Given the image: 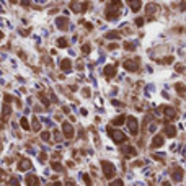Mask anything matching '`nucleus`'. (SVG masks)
<instances>
[{
    "label": "nucleus",
    "instance_id": "20",
    "mask_svg": "<svg viewBox=\"0 0 186 186\" xmlns=\"http://www.w3.org/2000/svg\"><path fill=\"white\" fill-rule=\"evenodd\" d=\"M129 5L132 7V10H134V11H139V10H141V5H142V3L139 2V0H137V2H132V0H129Z\"/></svg>",
    "mask_w": 186,
    "mask_h": 186
},
{
    "label": "nucleus",
    "instance_id": "41",
    "mask_svg": "<svg viewBox=\"0 0 186 186\" xmlns=\"http://www.w3.org/2000/svg\"><path fill=\"white\" fill-rule=\"evenodd\" d=\"M62 111H64L66 114H69V111H70V110H69V106H64V108H62Z\"/></svg>",
    "mask_w": 186,
    "mask_h": 186
},
{
    "label": "nucleus",
    "instance_id": "13",
    "mask_svg": "<svg viewBox=\"0 0 186 186\" xmlns=\"http://www.w3.org/2000/svg\"><path fill=\"white\" fill-rule=\"evenodd\" d=\"M162 145H163V137H162L160 134H157V136L154 137V141H152V147L157 149V147H162Z\"/></svg>",
    "mask_w": 186,
    "mask_h": 186
},
{
    "label": "nucleus",
    "instance_id": "35",
    "mask_svg": "<svg viewBox=\"0 0 186 186\" xmlns=\"http://www.w3.org/2000/svg\"><path fill=\"white\" fill-rule=\"evenodd\" d=\"M136 25L139 26V28H141V26L144 25V18H137V20H136Z\"/></svg>",
    "mask_w": 186,
    "mask_h": 186
},
{
    "label": "nucleus",
    "instance_id": "45",
    "mask_svg": "<svg viewBox=\"0 0 186 186\" xmlns=\"http://www.w3.org/2000/svg\"><path fill=\"white\" fill-rule=\"evenodd\" d=\"M54 186H62V183H59V181H57V183H54Z\"/></svg>",
    "mask_w": 186,
    "mask_h": 186
},
{
    "label": "nucleus",
    "instance_id": "24",
    "mask_svg": "<svg viewBox=\"0 0 186 186\" xmlns=\"http://www.w3.org/2000/svg\"><path fill=\"white\" fill-rule=\"evenodd\" d=\"M51 166H52V170H55V171H62V170H64L59 162H52V163H51Z\"/></svg>",
    "mask_w": 186,
    "mask_h": 186
},
{
    "label": "nucleus",
    "instance_id": "3",
    "mask_svg": "<svg viewBox=\"0 0 186 186\" xmlns=\"http://www.w3.org/2000/svg\"><path fill=\"white\" fill-rule=\"evenodd\" d=\"M101 166H103V173H105L106 178H113V176L116 175V168H114V165H113L111 162L103 160L101 162Z\"/></svg>",
    "mask_w": 186,
    "mask_h": 186
},
{
    "label": "nucleus",
    "instance_id": "9",
    "mask_svg": "<svg viewBox=\"0 0 186 186\" xmlns=\"http://www.w3.org/2000/svg\"><path fill=\"white\" fill-rule=\"evenodd\" d=\"M25 183L28 186H39V178L36 175H28L25 178Z\"/></svg>",
    "mask_w": 186,
    "mask_h": 186
},
{
    "label": "nucleus",
    "instance_id": "21",
    "mask_svg": "<svg viewBox=\"0 0 186 186\" xmlns=\"http://www.w3.org/2000/svg\"><path fill=\"white\" fill-rule=\"evenodd\" d=\"M8 116H10V106L5 105V106H3V114H2V119L7 121V118H8Z\"/></svg>",
    "mask_w": 186,
    "mask_h": 186
},
{
    "label": "nucleus",
    "instance_id": "26",
    "mask_svg": "<svg viewBox=\"0 0 186 186\" xmlns=\"http://www.w3.org/2000/svg\"><path fill=\"white\" fill-rule=\"evenodd\" d=\"M124 49H127V51H134L136 49V44H134V43H129V41H127V43H124Z\"/></svg>",
    "mask_w": 186,
    "mask_h": 186
},
{
    "label": "nucleus",
    "instance_id": "38",
    "mask_svg": "<svg viewBox=\"0 0 186 186\" xmlns=\"http://www.w3.org/2000/svg\"><path fill=\"white\" fill-rule=\"evenodd\" d=\"M183 70H185V66H176V72H180L181 74Z\"/></svg>",
    "mask_w": 186,
    "mask_h": 186
},
{
    "label": "nucleus",
    "instance_id": "29",
    "mask_svg": "<svg viewBox=\"0 0 186 186\" xmlns=\"http://www.w3.org/2000/svg\"><path fill=\"white\" fill-rule=\"evenodd\" d=\"M49 137H51V132H47V131L41 132V139H43V141H49Z\"/></svg>",
    "mask_w": 186,
    "mask_h": 186
},
{
    "label": "nucleus",
    "instance_id": "44",
    "mask_svg": "<svg viewBox=\"0 0 186 186\" xmlns=\"http://www.w3.org/2000/svg\"><path fill=\"white\" fill-rule=\"evenodd\" d=\"M162 186H171V183H170V181H163V183H162Z\"/></svg>",
    "mask_w": 186,
    "mask_h": 186
},
{
    "label": "nucleus",
    "instance_id": "34",
    "mask_svg": "<svg viewBox=\"0 0 186 186\" xmlns=\"http://www.w3.org/2000/svg\"><path fill=\"white\" fill-rule=\"evenodd\" d=\"M3 98H5V103H7V105H10L11 101H13V98H11L10 95H5V96H3Z\"/></svg>",
    "mask_w": 186,
    "mask_h": 186
},
{
    "label": "nucleus",
    "instance_id": "43",
    "mask_svg": "<svg viewBox=\"0 0 186 186\" xmlns=\"http://www.w3.org/2000/svg\"><path fill=\"white\" fill-rule=\"evenodd\" d=\"M83 95L88 96V95H90V90H88V88H85V90H83Z\"/></svg>",
    "mask_w": 186,
    "mask_h": 186
},
{
    "label": "nucleus",
    "instance_id": "46",
    "mask_svg": "<svg viewBox=\"0 0 186 186\" xmlns=\"http://www.w3.org/2000/svg\"><path fill=\"white\" fill-rule=\"evenodd\" d=\"M2 38H3V33H2V31H0V39H2Z\"/></svg>",
    "mask_w": 186,
    "mask_h": 186
},
{
    "label": "nucleus",
    "instance_id": "12",
    "mask_svg": "<svg viewBox=\"0 0 186 186\" xmlns=\"http://www.w3.org/2000/svg\"><path fill=\"white\" fill-rule=\"evenodd\" d=\"M31 168V162L28 160V158H21L20 163H18V170L20 171H26Z\"/></svg>",
    "mask_w": 186,
    "mask_h": 186
},
{
    "label": "nucleus",
    "instance_id": "28",
    "mask_svg": "<svg viewBox=\"0 0 186 186\" xmlns=\"http://www.w3.org/2000/svg\"><path fill=\"white\" fill-rule=\"evenodd\" d=\"M82 178H83V181H85V185H87V186H91L90 175H87V173H83V176H82Z\"/></svg>",
    "mask_w": 186,
    "mask_h": 186
},
{
    "label": "nucleus",
    "instance_id": "4",
    "mask_svg": "<svg viewBox=\"0 0 186 186\" xmlns=\"http://www.w3.org/2000/svg\"><path fill=\"white\" fill-rule=\"evenodd\" d=\"M127 127H129V131H131L132 136H137L139 134V122L134 116H129L127 118Z\"/></svg>",
    "mask_w": 186,
    "mask_h": 186
},
{
    "label": "nucleus",
    "instance_id": "16",
    "mask_svg": "<svg viewBox=\"0 0 186 186\" xmlns=\"http://www.w3.org/2000/svg\"><path fill=\"white\" fill-rule=\"evenodd\" d=\"M122 152H124V157H127V158L136 155V149H134V147H126Z\"/></svg>",
    "mask_w": 186,
    "mask_h": 186
},
{
    "label": "nucleus",
    "instance_id": "32",
    "mask_svg": "<svg viewBox=\"0 0 186 186\" xmlns=\"http://www.w3.org/2000/svg\"><path fill=\"white\" fill-rule=\"evenodd\" d=\"M39 98H41V101L44 103V106H49V100H47V98H46V96L43 95V93H41V95H39Z\"/></svg>",
    "mask_w": 186,
    "mask_h": 186
},
{
    "label": "nucleus",
    "instance_id": "42",
    "mask_svg": "<svg viewBox=\"0 0 186 186\" xmlns=\"http://www.w3.org/2000/svg\"><path fill=\"white\" fill-rule=\"evenodd\" d=\"M85 26H87V30H93V25L91 23H85Z\"/></svg>",
    "mask_w": 186,
    "mask_h": 186
},
{
    "label": "nucleus",
    "instance_id": "1",
    "mask_svg": "<svg viewBox=\"0 0 186 186\" xmlns=\"http://www.w3.org/2000/svg\"><path fill=\"white\" fill-rule=\"evenodd\" d=\"M119 7H122L121 2H111L110 7H108V11H106V18L108 20H116L119 16Z\"/></svg>",
    "mask_w": 186,
    "mask_h": 186
},
{
    "label": "nucleus",
    "instance_id": "33",
    "mask_svg": "<svg viewBox=\"0 0 186 186\" xmlns=\"http://www.w3.org/2000/svg\"><path fill=\"white\" fill-rule=\"evenodd\" d=\"M171 60H173V57H171V55H168V57H165V59L160 60V62H163V64H170Z\"/></svg>",
    "mask_w": 186,
    "mask_h": 186
},
{
    "label": "nucleus",
    "instance_id": "39",
    "mask_svg": "<svg viewBox=\"0 0 186 186\" xmlns=\"http://www.w3.org/2000/svg\"><path fill=\"white\" fill-rule=\"evenodd\" d=\"M66 186H75V183H74L72 180H67L66 181Z\"/></svg>",
    "mask_w": 186,
    "mask_h": 186
},
{
    "label": "nucleus",
    "instance_id": "47",
    "mask_svg": "<svg viewBox=\"0 0 186 186\" xmlns=\"http://www.w3.org/2000/svg\"><path fill=\"white\" fill-rule=\"evenodd\" d=\"M0 150H2V144H0Z\"/></svg>",
    "mask_w": 186,
    "mask_h": 186
},
{
    "label": "nucleus",
    "instance_id": "7",
    "mask_svg": "<svg viewBox=\"0 0 186 186\" xmlns=\"http://www.w3.org/2000/svg\"><path fill=\"white\" fill-rule=\"evenodd\" d=\"M163 114H165V122H168L170 119H175L176 118V111H175V108H171V106H165L163 108Z\"/></svg>",
    "mask_w": 186,
    "mask_h": 186
},
{
    "label": "nucleus",
    "instance_id": "17",
    "mask_svg": "<svg viewBox=\"0 0 186 186\" xmlns=\"http://www.w3.org/2000/svg\"><path fill=\"white\" fill-rule=\"evenodd\" d=\"M124 121H126V116H124V114H121V116H118V118H116V119L113 121V126H121V124H122Z\"/></svg>",
    "mask_w": 186,
    "mask_h": 186
},
{
    "label": "nucleus",
    "instance_id": "19",
    "mask_svg": "<svg viewBox=\"0 0 186 186\" xmlns=\"http://www.w3.org/2000/svg\"><path fill=\"white\" fill-rule=\"evenodd\" d=\"M175 90L178 91L180 95H185V93H186V87L183 85V83H176V85H175Z\"/></svg>",
    "mask_w": 186,
    "mask_h": 186
},
{
    "label": "nucleus",
    "instance_id": "30",
    "mask_svg": "<svg viewBox=\"0 0 186 186\" xmlns=\"http://www.w3.org/2000/svg\"><path fill=\"white\" fill-rule=\"evenodd\" d=\"M110 186H124V183H122V180H114L110 183Z\"/></svg>",
    "mask_w": 186,
    "mask_h": 186
},
{
    "label": "nucleus",
    "instance_id": "6",
    "mask_svg": "<svg viewBox=\"0 0 186 186\" xmlns=\"http://www.w3.org/2000/svg\"><path fill=\"white\" fill-rule=\"evenodd\" d=\"M62 132H64L66 139H72L74 137V126H72L70 122H64L62 124Z\"/></svg>",
    "mask_w": 186,
    "mask_h": 186
},
{
    "label": "nucleus",
    "instance_id": "18",
    "mask_svg": "<svg viewBox=\"0 0 186 186\" xmlns=\"http://www.w3.org/2000/svg\"><path fill=\"white\" fill-rule=\"evenodd\" d=\"M20 124H21V127H23L25 131H30V129H31L30 122H28V119H26V118H21V119H20Z\"/></svg>",
    "mask_w": 186,
    "mask_h": 186
},
{
    "label": "nucleus",
    "instance_id": "40",
    "mask_svg": "<svg viewBox=\"0 0 186 186\" xmlns=\"http://www.w3.org/2000/svg\"><path fill=\"white\" fill-rule=\"evenodd\" d=\"M54 136H55V141H57V142L62 141V139H60V134H59V132H54Z\"/></svg>",
    "mask_w": 186,
    "mask_h": 186
},
{
    "label": "nucleus",
    "instance_id": "5",
    "mask_svg": "<svg viewBox=\"0 0 186 186\" xmlns=\"http://www.w3.org/2000/svg\"><path fill=\"white\" fill-rule=\"evenodd\" d=\"M122 67H124L126 70H129V72H136L137 69H139V59H129V60H126V62L122 64Z\"/></svg>",
    "mask_w": 186,
    "mask_h": 186
},
{
    "label": "nucleus",
    "instance_id": "22",
    "mask_svg": "<svg viewBox=\"0 0 186 186\" xmlns=\"http://www.w3.org/2000/svg\"><path fill=\"white\" fill-rule=\"evenodd\" d=\"M106 38H108V39H119V33H118V31H110V33L106 34Z\"/></svg>",
    "mask_w": 186,
    "mask_h": 186
},
{
    "label": "nucleus",
    "instance_id": "27",
    "mask_svg": "<svg viewBox=\"0 0 186 186\" xmlns=\"http://www.w3.org/2000/svg\"><path fill=\"white\" fill-rule=\"evenodd\" d=\"M33 129H34V131H39V129H41V122L38 121V118L33 119Z\"/></svg>",
    "mask_w": 186,
    "mask_h": 186
},
{
    "label": "nucleus",
    "instance_id": "36",
    "mask_svg": "<svg viewBox=\"0 0 186 186\" xmlns=\"http://www.w3.org/2000/svg\"><path fill=\"white\" fill-rule=\"evenodd\" d=\"M108 49H110V51H114V49H118V44H116V43H111V44L108 46Z\"/></svg>",
    "mask_w": 186,
    "mask_h": 186
},
{
    "label": "nucleus",
    "instance_id": "15",
    "mask_svg": "<svg viewBox=\"0 0 186 186\" xmlns=\"http://www.w3.org/2000/svg\"><path fill=\"white\" fill-rule=\"evenodd\" d=\"M60 69H62V70H70L72 69V62L69 59H64V60H60Z\"/></svg>",
    "mask_w": 186,
    "mask_h": 186
},
{
    "label": "nucleus",
    "instance_id": "11",
    "mask_svg": "<svg viewBox=\"0 0 186 186\" xmlns=\"http://www.w3.org/2000/svg\"><path fill=\"white\" fill-rule=\"evenodd\" d=\"M116 69H118V66H106L105 67V77L106 78H113V77L116 75Z\"/></svg>",
    "mask_w": 186,
    "mask_h": 186
},
{
    "label": "nucleus",
    "instance_id": "37",
    "mask_svg": "<svg viewBox=\"0 0 186 186\" xmlns=\"http://www.w3.org/2000/svg\"><path fill=\"white\" fill-rule=\"evenodd\" d=\"M5 176H7V173L3 170H2V168H0V181H3L5 180Z\"/></svg>",
    "mask_w": 186,
    "mask_h": 186
},
{
    "label": "nucleus",
    "instance_id": "10",
    "mask_svg": "<svg viewBox=\"0 0 186 186\" xmlns=\"http://www.w3.org/2000/svg\"><path fill=\"white\" fill-rule=\"evenodd\" d=\"M171 178H173L175 181H181V180H183V168L175 166V168H173V171H171Z\"/></svg>",
    "mask_w": 186,
    "mask_h": 186
},
{
    "label": "nucleus",
    "instance_id": "14",
    "mask_svg": "<svg viewBox=\"0 0 186 186\" xmlns=\"http://www.w3.org/2000/svg\"><path fill=\"white\" fill-rule=\"evenodd\" d=\"M165 134H166L168 137H175V136H176V127L171 126V124L165 126Z\"/></svg>",
    "mask_w": 186,
    "mask_h": 186
},
{
    "label": "nucleus",
    "instance_id": "23",
    "mask_svg": "<svg viewBox=\"0 0 186 186\" xmlns=\"http://www.w3.org/2000/svg\"><path fill=\"white\" fill-rule=\"evenodd\" d=\"M8 186H20V181L16 176H11L10 180H8Z\"/></svg>",
    "mask_w": 186,
    "mask_h": 186
},
{
    "label": "nucleus",
    "instance_id": "2",
    "mask_svg": "<svg viewBox=\"0 0 186 186\" xmlns=\"http://www.w3.org/2000/svg\"><path fill=\"white\" fill-rule=\"evenodd\" d=\"M108 134L111 136V139L116 142V144H124L127 141L126 134L122 131H118V129H108Z\"/></svg>",
    "mask_w": 186,
    "mask_h": 186
},
{
    "label": "nucleus",
    "instance_id": "25",
    "mask_svg": "<svg viewBox=\"0 0 186 186\" xmlns=\"http://www.w3.org/2000/svg\"><path fill=\"white\" fill-rule=\"evenodd\" d=\"M67 44H69V43H67L66 38H59V39H57V46H59V47H67Z\"/></svg>",
    "mask_w": 186,
    "mask_h": 186
},
{
    "label": "nucleus",
    "instance_id": "31",
    "mask_svg": "<svg viewBox=\"0 0 186 186\" xmlns=\"http://www.w3.org/2000/svg\"><path fill=\"white\" fill-rule=\"evenodd\" d=\"M90 51H91L90 44H83V46H82V52H83V54H88Z\"/></svg>",
    "mask_w": 186,
    "mask_h": 186
},
{
    "label": "nucleus",
    "instance_id": "8",
    "mask_svg": "<svg viewBox=\"0 0 186 186\" xmlns=\"http://www.w3.org/2000/svg\"><path fill=\"white\" fill-rule=\"evenodd\" d=\"M55 25H57V28H59V30H62V31L69 30V20H67L66 16H60V18H57V20H55Z\"/></svg>",
    "mask_w": 186,
    "mask_h": 186
}]
</instances>
